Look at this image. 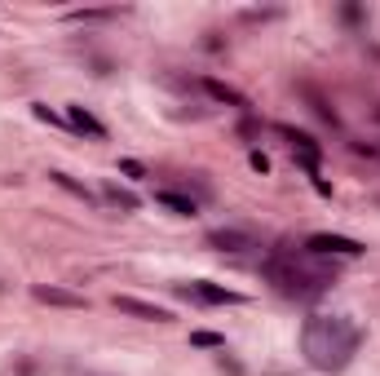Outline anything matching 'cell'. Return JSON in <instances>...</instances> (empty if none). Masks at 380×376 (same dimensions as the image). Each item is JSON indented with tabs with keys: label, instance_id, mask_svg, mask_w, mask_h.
I'll list each match as a JSON object with an SVG mask.
<instances>
[{
	"label": "cell",
	"instance_id": "1",
	"mask_svg": "<svg viewBox=\"0 0 380 376\" xmlns=\"http://www.w3.org/2000/svg\"><path fill=\"white\" fill-rule=\"evenodd\" d=\"M359 341H363V332L345 319V314H314V319H305V327H301V350L318 372H340L354 354H359Z\"/></svg>",
	"mask_w": 380,
	"mask_h": 376
},
{
	"label": "cell",
	"instance_id": "2",
	"mask_svg": "<svg viewBox=\"0 0 380 376\" xmlns=\"http://www.w3.org/2000/svg\"><path fill=\"white\" fill-rule=\"evenodd\" d=\"M261 270H266V279L288 297H318V293H327V284H331V270H318V265L296 261V257H270Z\"/></svg>",
	"mask_w": 380,
	"mask_h": 376
},
{
	"label": "cell",
	"instance_id": "3",
	"mask_svg": "<svg viewBox=\"0 0 380 376\" xmlns=\"http://www.w3.org/2000/svg\"><path fill=\"white\" fill-rule=\"evenodd\" d=\"M279 133H283V138H288L292 142V155H296V160H301V168H305V173H310L314 177V186L318 190H323V195H327V181L323 177H318V160H323V151H318V142L310 138V133H301V129H292V124H275Z\"/></svg>",
	"mask_w": 380,
	"mask_h": 376
},
{
	"label": "cell",
	"instance_id": "4",
	"mask_svg": "<svg viewBox=\"0 0 380 376\" xmlns=\"http://www.w3.org/2000/svg\"><path fill=\"white\" fill-rule=\"evenodd\" d=\"M305 252H314V257H359L363 244L349 235H310L305 239Z\"/></svg>",
	"mask_w": 380,
	"mask_h": 376
},
{
	"label": "cell",
	"instance_id": "5",
	"mask_svg": "<svg viewBox=\"0 0 380 376\" xmlns=\"http://www.w3.org/2000/svg\"><path fill=\"white\" fill-rule=\"evenodd\" d=\"M182 297H195V301H204V306H239V293H230V288H221V284H208V279H195V284H182Z\"/></svg>",
	"mask_w": 380,
	"mask_h": 376
},
{
	"label": "cell",
	"instance_id": "6",
	"mask_svg": "<svg viewBox=\"0 0 380 376\" xmlns=\"http://www.w3.org/2000/svg\"><path fill=\"white\" fill-rule=\"evenodd\" d=\"M208 248L248 252V248H257V235H248V230H234V226H217V230H208Z\"/></svg>",
	"mask_w": 380,
	"mask_h": 376
},
{
	"label": "cell",
	"instance_id": "7",
	"mask_svg": "<svg viewBox=\"0 0 380 376\" xmlns=\"http://www.w3.org/2000/svg\"><path fill=\"white\" fill-rule=\"evenodd\" d=\"M111 306L120 314H133V319H141V323H169L173 319L164 306H150V301H141V297H115Z\"/></svg>",
	"mask_w": 380,
	"mask_h": 376
},
{
	"label": "cell",
	"instance_id": "8",
	"mask_svg": "<svg viewBox=\"0 0 380 376\" xmlns=\"http://www.w3.org/2000/svg\"><path fill=\"white\" fill-rule=\"evenodd\" d=\"M31 297L40 301V306H62V310H85L89 306L80 293H71V288H53V284H35Z\"/></svg>",
	"mask_w": 380,
	"mask_h": 376
},
{
	"label": "cell",
	"instance_id": "9",
	"mask_svg": "<svg viewBox=\"0 0 380 376\" xmlns=\"http://www.w3.org/2000/svg\"><path fill=\"white\" fill-rule=\"evenodd\" d=\"M67 124H71V129H80V133H89V138H98V142L106 138V124H102L98 115H89L85 106H67Z\"/></svg>",
	"mask_w": 380,
	"mask_h": 376
},
{
	"label": "cell",
	"instance_id": "10",
	"mask_svg": "<svg viewBox=\"0 0 380 376\" xmlns=\"http://www.w3.org/2000/svg\"><path fill=\"white\" fill-rule=\"evenodd\" d=\"M155 204L169 209V213H177V217H195L199 213V204L190 195H182V190H155Z\"/></svg>",
	"mask_w": 380,
	"mask_h": 376
},
{
	"label": "cell",
	"instance_id": "11",
	"mask_svg": "<svg viewBox=\"0 0 380 376\" xmlns=\"http://www.w3.org/2000/svg\"><path fill=\"white\" fill-rule=\"evenodd\" d=\"M204 93H208V98L212 102H225V106H248V98H243V93L239 89H230V84H221V80H204Z\"/></svg>",
	"mask_w": 380,
	"mask_h": 376
},
{
	"label": "cell",
	"instance_id": "12",
	"mask_svg": "<svg viewBox=\"0 0 380 376\" xmlns=\"http://www.w3.org/2000/svg\"><path fill=\"white\" fill-rule=\"evenodd\" d=\"M49 181H58V186H62V190H71V195H76V199H85V204H98V195H93V190H89V186H80V181H76V177H67V173H58V168H53V173H49Z\"/></svg>",
	"mask_w": 380,
	"mask_h": 376
},
{
	"label": "cell",
	"instance_id": "13",
	"mask_svg": "<svg viewBox=\"0 0 380 376\" xmlns=\"http://www.w3.org/2000/svg\"><path fill=\"white\" fill-rule=\"evenodd\" d=\"M301 93H305V98H310V102H314V111H318V120H327V124H331V129H336V124H340V115H336V111H331V106H327V98H323V93H314V89H310V84H301Z\"/></svg>",
	"mask_w": 380,
	"mask_h": 376
},
{
	"label": "cell",
	"instance_id": "14",
	"mask_svg": "<svg viewBox=\"0 0 380 376\" xmlns=\"http://www.w3.org/2000/svg\"><path fill=\"white\" fill-rule=\"evenodd\" d=\"M106 199H111L115 209H124V213H137V195L124 190V186H106Z\"/></svg>",
	"mask_w": 380,
	"mask_h": 376
},
{
	"label": "cell",
	"instance_id": "15",
	"mask_svg": "<svg viewBox=\"0 0 380 376\" xmlns=\"http://www.w3.org/2000/svg\"><path fill=\"white\" fill-rule=\"evenodd\" d=\"M190 345H199V350H225V336L221 332H204V327H199V332H190Z\"/></svg>",
	"mask_w": 380,
	"mask_h": 376
},
{
	"label": "cell",
	"instance_id": "16",
	"mask_svg": "<svg viewBox=\"0 0 380 376\" xmlns=\"http://www.w3.org/2000/svg\"><path fill=\"white\" fill-rule=\"evenodd\" d=\"M71 22H98V18H115V9H71Z\"/></svg>",
	"mask_w": 380,
	"mask_h": 376
},
{
	"label": "cell",
	"instance_id": "17",
	"mask_svg": "<svg viewBox=\"0 0 380 376\" xmlns=\"http://www.w3.org/2000/svg\"><path fill=\"white\" fill-rule=\"evenodd\" d=\"M120 173L124 177H146V168H141L137 160H120Z\"/></svg>",
	"mask_w": 380,
	"mask_h": 376
},
{
	"label": "cell",
	"instance_id": "18",
	"mask_svg": "<svg viewBox=\"0 0 380 376\" xmlns=\"http://www.w3.org/2000/svg\"><path fill=\"white\" fill-rule=\"evenodd\" d=\"M35 115H40V120H49V124H67V120H62V115H53L49 106H35Z\"/></svg>",
	"mask_w": 380,
	"mask_h": 376
},
{
	"label": "cell",
	"instance_id": "19",
	"mask_svg": "<svg viewBox=\"0 0 380 376\" xmlns=\"http://www.w3.org/2000/svg\"><path fill=\"white\" fill-rule=\"evenodd\" d=\"M252 168H257V173H270V160L261 151H252Z\"/></svg>",
	"mask_w": 380,
	"mask_h": 376
},
{
	"label": "cell",
	"instance_id": "20",
	"mask_svg": "<svg viewBox=\"0 0 380 376\" xmlns=\"http://www.w3.org/2000/svg\"><path fill=\"white\" fill-rule=\"evenodd\" d=\"M340 14H345L349 22H363V9H359V5H345V9H340Z\"/></svg>",
	"mask_w": 380,
	"mask_h": 376
},
{
	"label": "cell",
	"instance_id": "21",
	"mask_svg": "<svg viewBox=\"0 0 380 376\" xmlns=\"http://www.w3.org/2000/svg\"><path fill=\"white\" fill-rule=\"evenodd\" d=\"M376 120H380V106H376Z\"/></svg>",
	"mask_w": 380,
	"mask_h": 376
}]
</instances>
